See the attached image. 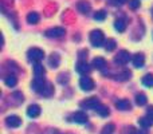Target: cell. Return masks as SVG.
I'll return each mask as SVG.
<instances>
[{
  "instance_id": "6da1fadb",
  "label": "cell",
  "mask_w": 153,
  "mask_h": 134,
  "mask_svg": "<svg viewBox=\"0 0 153 134\" xmlns=\"http://www.w3.org/2000/svg\"><path fill=\"white\" fill-rule=\"evenodd\" d=\"M103 32L101 30H93L90 32V43H91L94 47H100L103 43Z\"/></svg>"
},
{
  "instance_id": "7a4b0ae2",
  "label": "cell",
  "mask_w": 153,
  "mask_h": 134,
  "mask_svg": "<svg viewBox=\"0 0 153 134\" xmlns=\"http://www.w3.org/2000/svg\"><path fill=\"white\" fill-rule=\"evenodd\" d=\"M27 56H28V59L31 62L38 63V62L43 61V58H45V51L40 50V48H31V50H28V53H27Z\"/></svg>"
},
{
  "instance_id": "3957f363",
  "label": "cell",
  "mask_w": 153,
  "mask_h": 134,
  "mask_svg": "<svg viewBox=\"0 0 153 134\" xmlns=\"http://www.w3.org/2000/svg\"><path fill=\"white\" fill-rule=\"evenodd\" d=\"M130 59H132L130 54L128 53V51H125V50L118 51V54L114 56V62H116L117 64H120V66H125V64H126Z\"/></svg>"
},
{
  "instance_id": "277c9868",
  "label": "cell",
  "mask_w": 153,
  "mask_h": 134,
  "mask_svg": "<svg viewBox=\"0 0 153 134\" xmlns=\"http://www.w3.org/2000/svg\"><path fill=\"white\" fill-rule=\"evenodd\" d=\"M65 34H66V30H65L63 27H54V28H50V30H47V31H46V36L55 38V39L62 38Z\"/></svg>"
},
{
  "instance_id": "5b68a950",
  "label": "cell",
  "mask_w": 153,
  "mask_h": 134,
  "mask_svg": "<svg viewBox=\"0 0 153 134\" xmlns=\"http://www.w3.org/2000/svg\"><path fill=\"white\" fill-rule=\"evenodd\" d=\"M79 87H81L83 91H90V90L94 89V82H93L91 78L89 76H82L79 79Z\"/></svg>"
},
{
  "instance_id": "8992f818",
  "label": "cell",
  "mask_w": 153,
  "mask_h": 134,
  "mask_svg": "<svg viewBox=\"0 0 153 134\" xmlns=\"http://www.w3.org/2000/svg\"><path fill=\"white\" fill-rule=\"evenodd\" d=\"M98 105H100V99H98L97 97L87 98V99H85L83 102L81 103L82 107H86V109H95Z\"/></svg>"
},
{
  "instance_id": "52a82bcc",
  "label": "cell",
  "mask_w": 153,
  "mask_h": 134,
  "mask_svg": "<svg viewBox=\"0 0 153 134\" xmlns=\"http://www.w3.org/2000/svg\"><path fill=\"white\" fill-rule=\"evenodd\" d=\"M40 111H42V109L39 105H30L27 109V115L30 118H38L40 115Z\"/></svg>"
},
{
  "instance_id": "ba28073f",
  "label": "cell",
  "mask_w": 153,
  "mask_h": 134,
  "mask_svg": "<svg viewBox=\"0 0 153 134\" xmlns=\"http://www.w3.org/2000/svg\"><path fill=\"white\" fill-rule=\"evenodd\" d=\"M87 119H89V117H87V114L83 113V111H76L74 115H73V121H74L75 124H79V125L86 124Z\"/></svg>"
},
{
  "instance_id": "9c48e42d",
  "label": "cell",
  "mask_w": 153,
  "mask_h": 134,
  "mask_svg": "<svg viewBox=\"0 0 153 134\" xmlns=\"http://www.w3.org/2000/svg\"><path fill=\"white\" fill-rule=\"evenodd\" d=\"M132 62L134 64V67H143L144 63H145V55L143 53H137L133 55L132 58Z\"/></svg>"
},
{
  "instance_id": "30bf717a",
  "label": "cell",
  "mask_w": 153,
  "mask_h": 134,
  "mask_svg": "<svg viewBox=\"0 0 153 134\" xmlns=\"http://www.w3.org/2000/svg\"><path fill=\"white\" fill-rule=\"evenodd\" d=\"M5 122L10 127H19L22 125V119L18 115H10L5 118Z\"/></svg>"
},
{
  "instance_id": "8fae6325",
  "label": "cell",
  "mask_w": 153,
  "mask_h": 134,
  "mask_svg": "<svg viewBox=\"0 0 153 134\" xmlns=\"http://www.w3.org/2000/svg\"><path fill=\"white\" fill-rule=\"evenodd\" d=\"M39 94H42L43 97H51V95L54 94V86L51 83H48V82H46L45 86H43L42 90L39 91Z\"/></svg>"
},
{
  "instance_id": "7c38bea8",
  "label": "cell",
  "mask_w": 153,
  "mask_h": 134,
  "mask_svg": "<svg viewBox=\"0 0 153 134\" xmlns=\"http://www.w3.org/2000/svg\"><path fill=\"white\" fill-rule=\"evenodd\" d=\"M45 83H46V81L42 79V76H35V79L32 81V89L36 93H39L42 90V87L45 86Z\"/></svg>"
},
{
  "instance_id": "4fadbf2b",
  "label": "cell",
  "mask_w": 153,
  "mask_h": 134,
  "mask_svg": "<svg viewBox=\"0 0 153 134\" xmlns=\"http://www.w3.org/2000/svg\"><path fill=\"white\" fill-rule=\"evenodd\" d=\"M75 68H76V71H78L79 74H87V73H90V66L86 63V62H83V61L78 62V63L75 64Z\"/></svg>"
},
{
  "instance_id": "5bb4252c",
  "label": "cell",
  "mask_w": 153,
  "mask_h": 134,
  "mask_svg": "<svg viewBox=\"0 0 153 134\" xmlns=\"http://www.w3.org/2000/svg\"><path fill=\"white\" fill-rule=\"evenodd\" d=\"M116 107L118 110H129L132 107V105H130V102L128 99H120L116 102Z\"/></svg>"
},
{
  "instance_id": "9a60e30c",
  "label": "cell",
  "mask_w": 153,
  "mask_h": 134,
  "mask_svg": "<svg viewBox=\"0 0 153 134\" xmlns=\"http://www.w3.org/2000/svg\"><path fill=\"white\" fill-rule=\"evenodd\" d=\"M76 8H78V11L82 13H89L90 10H91V5H90L87 1H78Z\"/></svg>"
},
{
  "instance_id": "2e32d148",
  "label": "cell",
  "mask_w": 153,
  "mask_h": 134,
  "mask_svg": "<svg viewBox=\"0 0 153 134\" xmlns=\"http://www.w3.org/2000/svg\"><path fill=\"white\" fill-rule=\"evenodd\" d=\"M105 66H106V61L102 58V56H97V58H94V61H93V67L94 68H97V70H102Z\"/></svg>"
},
{
  "instance_id": "e0dca14e",
  "label": "cell",
  "mask_w": 153,
  "mask_h": 134,
  "mask_svg": "<svg viewBox=\"0 0 153 134\" xmlns=\"http://www.w3.org/2000/svg\"><path fill=\"white\" fill-rule=\"evenodd\" d=\"M94 110L97 111V113L100 114L101 117H108L109 114H110V110H109V107H108V106H105V105H101V103L97 106V107L94 109Z\"/></svg>"
},
{
  "instance_id": "ac0fdd59",
  "label": "cell",
  "mask_w": 153,
  "mask_h": 134,
  "mask_svg": "<svg viewBox=\"0 0 153 134\" xmlns=\"http://www.w3.org/2000/svg\"><path fill=\"white\" fill-rule=\"evenodd\" d=\"M138 125H140L141 127H144V129H146V127H151L153 125V119L149 118L148 115L146 117H143V118L138 119Z\"/></svg>"
},
{
  "instance_id": "d6986e66",
  "label": "cell",
  "mask_w": 153,
  "mask_h": 134,
  "mask_svg": "<svg viewBox=\"0 0 153 134\" xmlns=\"http://www.w3.org/2000/svg\"><path fill=\"white\" fill-rule=\"evenodd\" d=\"M4 83L7 84L8 87H15L18 84V78L15 75H7L4 78Z\"/></svg>"
},
{
  "instance_id": "ffe728a7",
  "label": "cell",
  "mask_w": 153,
  "mask_h": 134,
  "mask_svg": "<svg viewBox=\"0 0 153 134\" xmlns=\"http://www.w3.org/2000/svg\"><path fill=\"white\" fill-rule=\"evenodd\" d=\"M39 19H40V16H39V13L38 12H30L28 15H27V21H28L30 24L39 23Z\"/></svg>"
},
{
  "instance_id": "44dd1931",
  "label": "cell",
  "mask_w": 153,
  "mask_h": 134,
  "mask_svg": "<svg viewBox=\"0 0 153 134\" xmlns=\"http://www.w3.org/2000/svg\"><path fill=\"white\" fill-rule=\"evenodd\" d=\"M114 28H116L118 32H124L125 30H126V23H125L124 19H118V20H116V23H114Z\"/></svg>"
},
{
  "instance_id": "7402d4cb",
  "label": "cell",
  "mask_w": 153,
  "mask_h": 134,
  "mask_svg": "<svg viewBox=\"0 0 153 134\" xmlns=\"http://www.w3.org/2000/svg\"><path fill=\"white\" fill-rule=\"evenodd\" d=\"M34 74H35V76H43L46 74L45 67H43L40 63H35V66H34Z\"/></svg>"
},
{
  "instance_id": "603a6c76",
  "label": "cell",
  "mask_w": 153,
  "mask_h": 134,
  "mask_svg": "<svg viewBox=\"0 0 153 134\" xmlns=\"http://www.w3.org/2000/svg\"><path fill=\"white\" fill-rule=\"evenodd\" d=\"M143 84L146 87H153V74H146L143 76Z\"/></svg>"
},
{
  "instance_id": "cb8c5ba5",
  "label": "cell",
  "mask_w": 153,
  "mask_h": 134,
  "mask_svg": "<svg viewBox=\"0 0 153 134\" xmlns=\"http://www.w3.org/2000/svg\"><path fill=\"white\" fill-rule=\"evenodd\" d=\"M146 101H148V98H146V95L143 94V93H140V94L136 95V103H137L138 106L146 105Z\"/></svg>"
},
{
  "instance_id": "d4e9b609",
  "label": "cell",
  "mask_w": 153,
  "mask_h": 134,
  "mask_svg": "<svg viewBox=\"0 0 153 134\" xmlns=\"http://www.w3.org/2000/svg\"><path fill=\"white\" fill-rule=\"evenodd\" d=\"M130 76H132V73L128 71V70H125V71H122L121 74H118V75L116 76V79L117 81H126V79H129Z\"/></svg>"
},
{
  "instance_id": "484cf974",
  "label": "cell",
  "mask_w": 153,
  "mask_h": 134,
  "mask_svg": "<svg viewBox=\"0 0 153 134\" xmlns=\"http://www.w3.org/2000/svg\"><path fill=\"white\" fill-rule=\"evenodd\" d=\"M117 47V43H116V40H113V39H108V42L105 43V50L106 51H113L114 48Z\"/></svg>"
},
{
  "instance_id": "4316f807",
  "label": "cell",
  "mask_w": 153,
  "mask_h": 134,
  "mask_svg": "<svg viewBox=\"0 0 153 134\" xmlns=\"http://www.w3.org/2000/svg\"><path fill=\"white\" fill-rule=\"evenodd\" d=\"M59 62H61V59H59L58 54H51V56H50V64H51V66L58 67L59 66Z\"/></svg>"
},
{
  "instance_id": "83f0119b",
  "label": "cell",
  "mask_w": 153,
  "mask_h": 134,
  "mask_svg": "<svg viewBox=\"0 0 153 134\" xmlns=\"http://www.w3.org/2000/svg\"><path fill=\"white\" fill-rule=\"evenodd\" d=\"M114 125L113 124H108V125H105L103 126V129H102V132H101V134H113L114 133Z\"/></svg>"
},
{
  "instance_id": "f1b7e54d",
  "label": "cell",
  "mask_w": 153,
  "mask_h": 134,
  "mask_svg": "<svg viewBox=\"0 0 153 134\" xmlns=\"http://www.w3.org/2000/svg\"><path fill=\"white\" fill-rule=\"evenodd\" d=\"M105 18H106V12L105 11H97V12L94 13V19L97 21H102V20H105Z\"/></svg>"
},
{
  "instance_id": "f546056e",
  "label": "cell",
  "mask_w": 153,
  "mask_h": 134,
  "mask_svg": "<svg viewBox=\"0 0 153 134\" xmlns=\"http://www.w3.org/2000/svg\"><path fill=\"white\" fill-rule=\"evenodd\" d=\"M129 7L132 8V10H137V8L140 7V0H130Z\"/></svg>"
},
{
  "instance_id": "4dcf8cb0",
  "label": "cell",
  "mask_w": 153,
  "mask_h": 134,
  "mask_svg": "<svg viewBox=\"0 0 153 134\" xmlns=\"http://www.w3.org/2000/svg\"><path fill=\"white\" fill-rule=\"evenodd\" d=\"M146 115L153 119V106H149L148 107V110H146Z\"/></svg>"
},
{
  "instance_id": "1f68e13d",
  "label": "cell",
  "mask_w": 153,
  "mask_h": 134,
  "mask_svg": "<svg viewBox=\"0 0 153 134\" xmlns=\"http://www.w3.org/2000/svg\"><path fill=\"white\" fill-rule=\"evenodd\" d=\"M126 3V0H113V4L114 5H122Z\"/></svg>"
},
{
  "instance_id": "d6a6232c",
  "label": "cell",
  "mask_w": 153,
  "mask_h": 134,
  "mask_svg": "<svg viewBox=\"0 0 153 134\" xmlns=\"http://www.w3.org/2000/svg\"><path fill=\"white\" fill-rule=\"evenodd\" d=\"M130 134H148L145 130H133Z\"/></svg>"
}]
</instances>
